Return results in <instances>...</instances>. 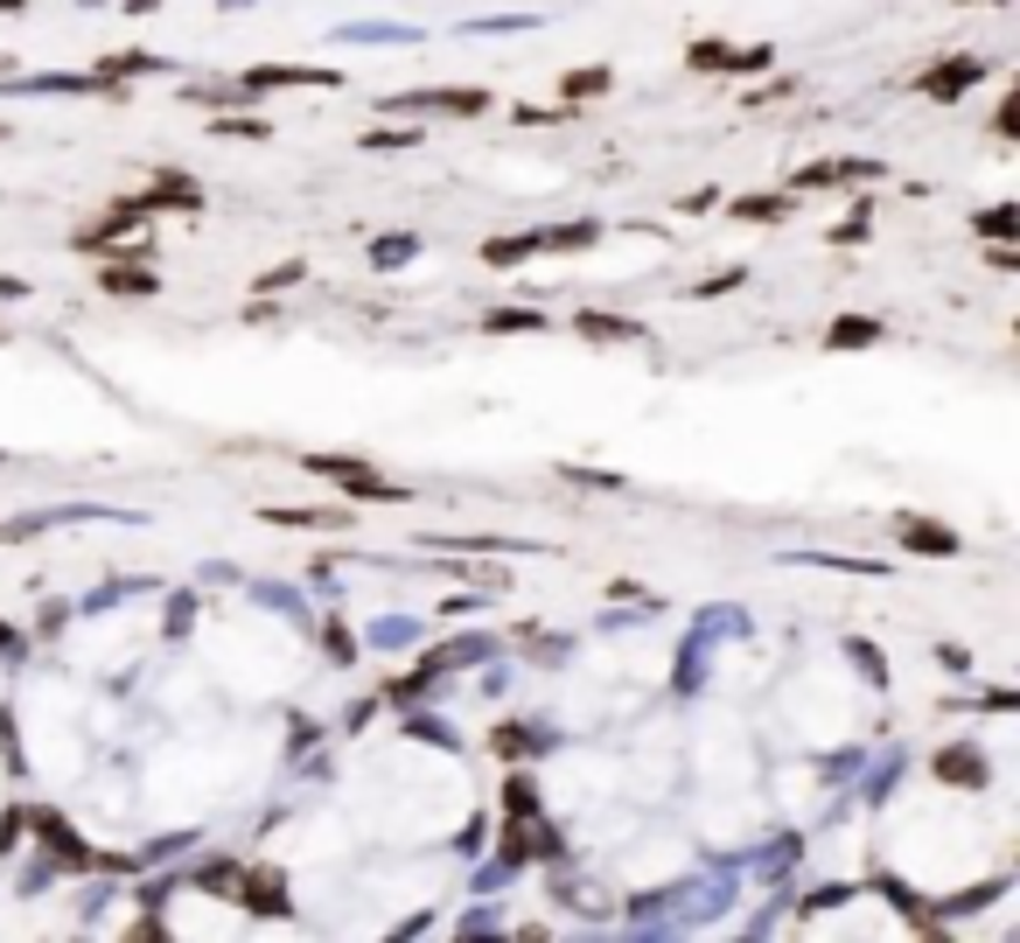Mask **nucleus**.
I'll return each instance as SVG.
<instances>
[{"label": "nucleus", "mask_w": 1020, "mask_h": 943, "mask_svg": "<svg viewBox=\"0 0 1020 943\" xmlns=\"http://www.w3.org/2000/svg\"><path fill=\"white\" fill-rule=\"evenodd\" d=\"M874 336H881V322H866V315L853 322V315H846V322H832V350H866Z\"/></svg>", "instance_id": "obj_2"}, {"label": "nucleus", "mask_w": 1020, "mask_h": 943, "mask_svg": "<svg viewBox=\"0 0 1020 943\" xmlns=\"http://www.w3.org/2000/svg\"><path fill=\"white\" fill-rule=\"evenodd\" d=\"M105 294H155V273H147V266H112Z\"/></svg>", "instance_id": "obj_3"}, {"label": "nucleus", "mask_w": 1020, "mask_h": 943, "mask_svg": "<svg viewBox=\"0 0 1020 943\" xmlns=\"http://www.w3.org/2000/svg\"><path fill=\"white\" fill-rule=\"evenodd\" d=\"M943 776H951V783H978V776H986V762H978L972 748H951V754H943Z\"/></svg>", "instance_id": "obj_4"}, {"label": "nucleus", "mask_w": 1020, "mask_h": 943, "mask_svg": "<svg viewBox=\"0 0 1020 943\" xmlns=\"http://www.w3.org/2000/svg\"><path fill=\"white\" fill-rule=\"evenodd\" d=\"M392 112H406V105H441V112H483L489 99L483 91H427V99H385Z\"/></svg>", "instance_id": "obj_1"}]
</instances>
